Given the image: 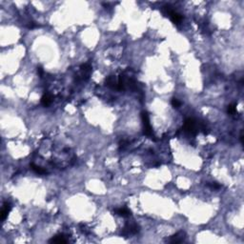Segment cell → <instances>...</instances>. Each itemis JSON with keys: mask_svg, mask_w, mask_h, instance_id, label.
<instances>
[{"mask_svg": "<svg viewBox=\"0 0 244 244\" xmlns=\"http://www.w3.org/2000/svg\"><path fill=\"white\" fill-rule=\"evenodd\" d=\"M51 243H66L67 242V239L65 238V237L63 236V234H56V236H54L52 239H50Z\"/></svg>", "mask_w": 244, "mask_h": 244, "instance_id": "9c48e42d", "label": "cell"}, {"mask_svg": "<svg viewBox=\"0 0 244 244\" xmlns=\"http://www.w3.org/2000/svg\"><path fill=\"white\" fill-rule=\"evenodd\" d=\"M184 239H185V233L183 231H179L176 234H173L172 237H170V238L167 239V241L170 243H179L182 242Z\"/></svg>", "mask_w": 244, "mask_h": 244, "instance_id": "3957f363", "label": "cell"}, {"mask_svg": "<svg viewBox=\"0 0 244 244\" xmlns=\"http://www.w3.org/2000/svg\"><path fill=\"white\" fill-rule=\"evenodd\" d=\"M80 70L82 72V76L86 77V79H88L89 77H90V74H91V72H92V67L90 66L89 64H84L80 67Z\"/></svg>", "mask_w": 244, "mask_h": 244, "instance_id": "ba28073f", "label": "cell"}, {"mask_svg": "<svg viewBox=\"0 0 244 244\" xmlns=\"http://www.w3.org/2000/svg\"><path fill=\"white\" fill-rule=\"evenodd\" d=\"M141 119L143 122V127H144V135H146L149 137H155L153 134V130L150 124V119H149V115L147 112H141Z\"/></svg>", "mask_w": 244, "mask_h": 244, "instance_id": "6da1fadb", "label": "cell"}, {"mask_svg": "<svg viewBox=\"0 0 244 244\" xmlns=\"http://www.w3.org/2000/svg\"><path fill=\"white\" fill-rule=\"evenodd\" d=\"M31 168H32V170L35 173V174H38V175H44L46 174V171L44 170L43 168H41L40 166H37L33 163L31 164Z\"/></svg>", "mask_w": 244, "mask_h": 244, "instance_id": "8fae6325", "label": "cell"}, {"mask_svg": "<svg viewBox=\"0 0 244 244\" xmlns=\"http://www.w3.org/2000/svg\"><path fill=\"white\" fill-rule=\"evenodd\" d=\"M183 129H184L185 132L195 135V134H196V132H198V122H196L194 118L186 119Z\"/></svg>", "mask_w": 244, "mask_h": 244, "instance_id": "7a4b0ae2", "label": "cell"}, {"mask_svg": "<svg viewBox=\"0 0 244 244\" xmlns=\"http://www.w3.org/2000/svg\"><path fill=\"white\" fill-rule=\"evenodd\" d=\"M12 209V206L10 203H8V202H5L4 205H3V207H2V210H1V220H5L6 218L8 217V214L10 213Z\"/></svg>", "mask_w": 244, "mask_h": 244, "instance_id": "8992f818", "label": "cell"}, {"mask_svg": "<svg viewBox=\"0 0 244 244\" xmlns=\"http://www.w3.org/2000/svg\"><path fill=\"white\" fill-rule=\"evenodd\" d=\"M139 232V226L136 223H129L126 225L123 234H135Z\"/></svg>", "mask_w": 244, "mask_h": 244, "instance_id": "277c9868", "label": "cell"}, {"mask_svg": "<svg viewBox=\"0 0 244 244\" xmlns=\"http://www.w3.org/2000/svg\"><path fill=\"white\" fill-rule=\"evenodd\" d=\"M171 103H172L173 107H175V108H178V107H180V105H181V102L178 99H176V98H173Z\"/></svg>", "mask_w": 244, "mask_h": 244, "instance_id": "4fadbf2b", "label": "cell"}, {"mask_svg": "<svg viewBox=\"0 0 244 244\" xmlns=\"http://www.w3.org/2000/svg\"><path fill=\"white\" fill-rule=\"evenodd\" d=\"M37 73H38L40 74V76H42L43 73H44V72H43V69H42L41 67H37Z\"/></svg>", "mask_w": 244, "mask_h": 244, "instance_id": "9a60e30c", "label": "cell"}, {"mask_svg": "<svg viewBox=\"0 0 244 244\" xmlns=\"http://www.w3.org/2000/svg\"><path fill=\"white\" fill-rule=\"evenodd\" d=\"M209 187H211L212 189H219L220 188V185L219 184H218L217 182H213V183H211V184H207Z\"/></svg>", "mask_w": 244, "mask_h": 244, "instance_id": "5bb4252c", "label": "cell"}, {"mask_svg": "<svg viewBox=\"0 0 244 244\" xmlns=\"http://www.w3.org/2000/svg\"><path fill=\"white\" fill-rule=\"evenodd\" d=\"M52 103V97L49 95H44L41 98V104L44 107H48Z\"/></svg>", "mask_w": 244, "mask_h": 244, "instance_id": "30bf717a", "label": "cell"}, {"mask_svg": "<svg viewBox=\"0 0 244 244\" xmlns=\"http://www.w3.org/2000/svg\"><path fill=\"white\" fill-rule=\"evenodd\" d=\"M106 85L108 87H110L111 89L112 90H117L118 91V79L116 80L115 78V77H109L107 79H106Z\"/></svg>", "mask_w": 244, "mask_h": 244, "instance_id": "5b68a950", "label": "cell"}, {"mask_svg": "<svg viewBox=\"0 0 244 244\" xmlns=\"http://www.w3.org/2000/svg\"><path fill=\"white\" fill-rule=\"evenodd\" d=\"M115 213L118 215H120V217H123V218H128L130 217L131 214H132V213H131V211L128 209V208H119V209H116L115 210Z\"/></svg>", "mask_w": 244, "mask_h": 244, "instance_id": "52a82bcc", "label": "cell"}, {"mask_svg": "<svg viewBox=\"0 0 244 244\" xmlns=\"http://www.w3.org/2000/svg\"><path fill=\"white\" fill-rule=\"evenodd\" d=\"M240 142H241V144H243V136H242V133L240 135Z\"/></svg>", "mask_w": 244, "mask_h": 244, "instance_id": "2e32d148", "label": "cell"}, {"mask_svg": "<svg viewBox=\"0 0 244 244\" xmlns=\"http://www.w3.org/2000/svg\"><path fill=\"white\" fill-rule=\"evenodd\" d=\"M227 112H228V114H230V115H234L237 112V105L236 104L229 105L228 108H227Z\"/></svg>", "mask_w": 244, "mask_h": 244, "instance_id": "7c38bea8", "label": "cell"}]
</instances>
